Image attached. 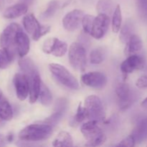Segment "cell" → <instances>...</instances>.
<instances>
[{
    "instance_id": "obj_36",
    "label": "cell",
    "mask_w": 147,
    "mask_h": 147,
    "mask_svg": "<svg viewBox=\"0 0 147 147\" xmlns=\"http://www.w3.org/2000/svg\"><path fill=\"white\" fill-rule=\"evenodd\" d=\"M7 143H8L7 136H4V135L0 134V146H5Z\"/></svg>"
},
{
    "instance_id": "obj_1",
    "label": "cell",
    "mask_w": 147,
    "mask_h": 147,
    "mask_svg": "<svg viewBox=\"0 0 147 147\" xmlns=\"http://www.w3.org/2000/svg\"><path fill=\"white\" fill-rule=\"evenodd\" d=\"M53 126L46 123H34L26 126L19 133V138L24 142H40L49 139L53 134Z\"/></svg>"
},
{
    "instance_id": "obj_28",
    "label": "cell",
    "mask_w": 147,
    "mask_h": 147,
    "mask_svg": "<svg viewBox=\"0 0 147 147\" xmlns=\"http://www.w3.org/2000/svg\"><path fill=\"white\" fill-rule=\"evenodd\" d=\"M39 98H40V102L44 106H49L53 101V96H52L51 92L43 82H42Z\"/></svg>"
},
{
    "instance_id": "obj_19",
    "label": "cell",
    "mask_w": 147,
    "mask_h": 147,
    "mask_svg": "<svg viewBox=\"0 0 147 147\" xmlns=\"http://www.w3.org/2000/svg\"><path fill=\"white\" fill-rule=\"evenodd\" d=\"M136 143H141L147 138V118L142 119L136 125L132 131Z\"/></svg>"
},
{
    "instance_id": "obj_31",
    "label": "cell",
    "mask_w": 147,
    "mask_h": 147,
    "mask_svg": "<svg viewBox=\"0 0 147 147\" xmlns=\"http://www.w3.org/2000/svg\"><path fill=\"white\" fill-rule=\"evenodd\" d=\"M64 112L60 111H56L55 110L54 113L52 115H50L49 117L46 118L44 120V123H47V124H50L51 126H55L59 123L60 120H61L62 117L64 115Z\"/></svg>"
},
{
    "instance_id": "obj_25",
    "label": "cell",
    "mask_w": 147,
    "mask_h": 147,
    "mask_svg": "<svg viewBox=\"0 0 147 147\" xmlns=\"http://www.w3.org/2000/svg\"><path fill=\"white\" fill-rule=\"evenodd\" d=\"M122 24V13L121 7L118 4L116 7L114 11H113V17H112L111 25L112 30L114 33H117L120 31Z\"/></svg>"
},
{
    "instance_id": "obj_22",
    "label": "cell",
    "mask_w": 147,
    "mask_h": 147,
    "mask_svg": "<svg viewBox=\"0 0 147 147\" xmlns=\"http://www.w3.org/2000/svg\"><path fill=\"white\" fill-rule=\"evenodd\" d=\"M115 9L114 2L112 0H99L96 4V11L98 14L110 16L113 14Z\"/></svg>"
},
{
    "instance_id": "obj_6",
    "label": "cell",
    "mask_w": 147,
    "mask_h": 147,
    "mask_svg": "<svg viewBox=\"0 0 147 147\" xmlns=\"http://www.w3.org/2000/svg\"><path fill=\"white\" fill-rule=\"evenodd\" d=\"M70 63L73 68L83 72L86 66V52L84 46L80 42H73L70 46L68 51Z\"/></svg>"
},
{
    "instance_id": "obj_32",
    "label": "cell",
    "mask_w": 147,
    "mask_h": 147,
    "mask_svg": "<svg viewBox=\"0 0 147 147\" xmlns=\"http://www.w3.org/2000/svg\"><path fill=\"white\" fill-rule=\"evenodd\" d=\"M86 119H87L86 109H85L84 106H83V105H82V103H80L78 105V107L76 114L75 115L74 118H73V121H74L75 123H80Z\"/></svg>"
},
{
    "instance_id": "obj_26",
    "label": "cell",
    "mask_w": 147,
    "mask_h": 147,
    "mask_svg": "<svg viewBox=\"0 0 147 147\" xmlns=\"http://www.w3.org/2000/svg\"><path fill=\"white\" fill-rule=\"evenodd\" d=\"M133 31V24H131V22L127 21L123 24V27H121L120 34H119V39H120L121 42L126 44L130 37L134 34Z\"/></svg>"
},
{
    "instance_id": "obj_24",
    "label": "cell",
    "mask_w": 147,
    "mask_h": 147,
    "mask_svg": "<svg viewBox=\"0 0 147 147\" xmlns=\"http://www.w3.org/2000/svg\"><path fill=\"white\" fill-rule=\"evenodd\" d=\"M13 59L12 51L5 47L0 49V69H6L11 64Z\"/></svg>"
},
{
    "instance_id": "obj_29",
    "label": "cell",
    "mask_w": 147,
    "mask_h": 147,
    "mask_svg": "<svg viewBox=\"0 0 147 147\" xmlns=\"http://www.w3.org/2000/svg\"><path fill=\"white\" fill-rule=\"evenodd\" d=\"M59 4L57 1H52L49 3L47 9L42 13L41 18L43 20H47L53 17L58 9Z\"/></svg>"
},
{
    "instance_id": "obj_37",
    "label": "cell",
    "mask_w": 147,
    "mask_h": 147,
    "mask_svg": "<svg viewBox=\"0 0 147 147\" xmlns=\"http://www.w3.org/2000/svg\"><path fill=\"white\" fill-rule=\"evenodd\" d=\"M141 106H142V107L143 108V109H146L147 110V97L143 100V101L142 102V103H141Z\"/></svg>"
},
{
    "instance_id": "obj_10",
    "label": "cell",
    "mask_w": 147,
    "mask_h": 147,
    "mask_svg": "<svg viewBox=\"0 0 147 147\" xmlns=\"http://www.w3.org/2000/svg\"><path fill=\"white\" fill-rule=\"evenodd\" d=\"M109 16L105 14H98L97 17H95L90 35L96 40L103 38L109 30Z\"/></svg>"
},
{
    "instance_id": "obj_13",
    "label": "cell",
    "mask_w": 147,
    "mask_h": 147,
    "mask_svg": "<svg viewBox=\"0 0 147 147\" xmlns=\"http://www.w3.org/2000/svg\"><path fill=\"white\" fill-rule=\"evenodd\" d=\"M84 15V12L82 10H72L63 19V27L68 32L75 31L80 27Z\"/></svg>"
},
{
    "instance_id": "obj_20",
    "label": "cell",
    "mask_w": 147,
    "mask_h": 147,
    "mask_svg": "<svg viewBox=\"0 0 147 147\" xmlns=\"http://www.w3.org/2000/svg\"><path fill=\"white\" fill-rule=\"evenodd\" d=\"M19 65L23 73L25 74L28 78L39 73L37 67L32 60L27 57H22V59L19 60Z\"/></svg>"
},
{
    "instance_id": "obj_35",
    "label": "cell",
    "mask_w": 147,
    "mask_h": 147,
    "mask_svg": "<svg viewBox=\"0 0 147 147\" xmlns=\"http://www.w3.org/2000/svg\"><path fill=\"white\" fill-rule=\"evenodd\" d=\"M137 5L141 13L147 15V0H137Z\"/></svg>"
},
{
    "instance_id": "obj_34",
    "label": "cell",
    "mask_w": 147,
    "mask_h": 147,
    "mask_svg": "<svg viewBox=\"0 0 147 147\" xmlns=\"http://www.w3.org/2000/svg\"><path fill=\"white\" fill-rule=\"evenodd\" d=\"M136 86L139 88H147V75L140 76L136 80Z\"/></svg>"
},
{
    "instance_id": "obj_23",
    "label": "cell",
    "mask_w": 147,
    "mask_h": 147,
    "mask_svg": "<svg viewBox=\"0 0 147 147\" xmlns=\"http://www.w3.org/2000/svg\"><path fill=\"white\" fill-rule=\"evenodd\" d=\"M0 117L4 121H9L13 117V111L11 105L5 98L0 100Z\"/></svg>"
},
{
    "instance_id": "obj_18",
    "label": "cell",
    "mask_w": 147,
    "mask_h": 147,
    "mask_svg": "<svg viewBox=\"0 0 147 147\" xmlns=\"http://www.w3.org/2000/svg\"><path fill=\"white\" fill-rule=\"evenodd\" d=\"M126 47L124 50V53L126 55L129 56L132 55H136L143 48V42L141 37L137 34H134L129 41L126 43Z\"/></svg>"
},
{
    "instance_id": "obj_27",
    "label": "cell",
    "mask_w": 147,
    "mask_h": 147,
    "mask_svg": "<svg viewBox=\"0 0 147 147\" xmlns=\"http://www.w3.org/2000/svg\"><path fill=\"white\" fill-rule=\"evenodd\" d=\"M106 56V50L102 47H98L92 50L90 53V62L94 65L103 63Z\"/></svg>"
},
{
    "instance_id": "obj_38",
    "label": "cell",
    "mask_w": 147,
    "mask_h": 147,
    "mask_svg": "<svg viewBox=\"0 0 147 147\" xmlns=\"http://www.w3.org/2000/svg\"><path fill=\"white\" fill-rule=\"evenodd\" d=\"M4 121L3 120V119H1V117H0V128L3 126V124H4Z\"/></svg>"
},
{
    "instance_id": "obj_2",
    "label": "cell",
    "mask_w": 147,
    "mask_h": 147,
    "mask_svg": "<svg viewBox=\"0 0 147 147\" xmlns=\"http://www.w3.org/2000/svg\"><path fill=\"white\" fill-rule=\"evenodd\" d=\"M98 123L97 121L89 120V121L83 123L80 127V131L87 140L86 146H101L106 141V136L103 132Z\"/></svg>"
},
{
    "instance_id": "obj_15",
    "label": "cell",
    "mask_w": 147,
    "mask_h": 147,
    "mask_svg": "<svg viewBox=\"0 0 147 147\" xmlns=\"http://www.w3.org/2000/svg\"><path fill=\"white\" fill-rule=\"evenodd\" d=\"M30 41L27 34L20 30L17 33L15 38V49L21 57H24L30 51Z\"/></svg>"
},
{
    "instance_id": "obj_11",
    "label": "cell",
    "mask_w": 147,
    "mask_h": 147,
    "mask_svg": "<svg viewBox=\"0 0 147 147\" xmlns=\"http://www.w3.org/2000/svg\"><path fill=\"white\" fill-rule=\"evenodd\" d=\"M16 95L19 100H24L30 95V80L24 73H17L14 77Z\"/></svg>"
},
{
    "instance_id": "obj_7",
    "label": "cell",
    "mask_w": 147,
    "mask_h": 147,
    "mask_svg": "<svg viewBox=\"0 0 147 147\" xmlns=\"http://www.w3.org/2000/svg\"><path fill=\"white\" fill-rule=\"evenodd\" d=\"M22 30V27L17 23L13 22L9 24L0 35V47L13 51V47H15L16 36Z\"/></svg>"
},
{
    "instance_id": "obj_30",
    "label": "cell",
    "mask_w": 147,
    "mask_h": 147,
    "mask_svg": "<svg viewBox=\"0 0 147 147\" xmlns=\"http://www.w3.org/2000/svg\"><path fill=\"white\" fill-rule=\"evenodd\" d=\"M94 16L90 14H85L82 20V26H83V31L86 34H88L90 35L92 28H93V22L95 20Z\"/></svg>"
},
{
    "instance_id": "obj_8",
    "label": "cell",
    "mask_w": 147,
    "mask_h": 147,
    "mask_svg": "<svg viewBox=\"0 0 147 147\" xmlns=\"http://www.w3.org/2000/svg\"><path fill=\"white\" fill-rule=\"evenodd\" d=\"M42 51L46 54H51L55 57H63L67 51V45L56 37L48 38L44 42Z\"/></svg>"
},
{
    "instance_id": "obj_21",
    "label": "cell",
    "mask_w": 147,
    "mask_h": 147,
    "mask_svg": "<svg viewBox=\"0 0 147 147\" xmlns=\"http://www.w3.org/2000/svg\"><path fill=\"white\" fill-rule=\"evenodd\" d=\"M53 145L54 146H73V138L68 132L63 131L56 136L53 141Z\"/></svg>"
},
{
    "instance_id": "obj_3",
    "label": "cell",
    "mask_w": 147,
    "mask_h": 147,
    "mask_svg": "<svg viewBox=\"0 0 147 147\" xmlns=\"http://www.w3.org/2000/svg\"><path fill=\"white\" fill-rule=\"evenodd\" d=\"M84 107L87 114V119L98 122L104 121L106 111L103 102L98 96L96 95L88 96L85 100Z\"/></svg>"
},
{
    "instance_id": "obj_9",
    "label": "cell",
    "mask_w": 147,
    "mask_h": 147,
    "mask_svg": "<svg viewBox=\"0 0 147 147\" xmlns=\"http://www.w3.org/2000/svg\"><path fill=\"white\" fill-rule=\"evenodd\" d=\"M116 93L119 100V108L121 110L129 108L134 101V95L127 83H119L116 86Z\"/></svg>"
},
{
    "instance_id": "obj_14",
    "label": "cell",
    "mask_w": 147,
    "mask_h": 147,
    "mask_svg": "<svg viewBox=\"0 0 147 147\" xmlns=\"http://www.w3.org/2000/svg\"><path fill=\"white\" fill-rule=\"evenodd\" d=\"M145 65V60L137 55H129L121 65V70L124 75L133 73L135 70H141Z\"/></svg>"
},
{
    "instance_id": "obj_39",
    "label": "cell",
    "mask_w": 147,
    "mask_h": 147,
    "mask_svg": "<svg viewBox=\"0 0 147 147\" xmlns=\"http://www.w3.org/2000/svg\"><path fill=\"white\" fill-rule=\"evenodd\" d=\"M1 98H2V92H1V90H0V100L1 99Z\"/></svg>"
},
{
    "instance_id": "obj_33",
    "label": "cell",
    "mask_w": 147,
    "mask_h": 147,
    "mask_svg": "<svg viewBox=\"0 0 147 147\" xmlns=\"http://www.w3.org/2000/svg\"><path fill=\"white\" fill-rule=\"evenodd\" d=\"M136 144V142L131 134L128 136L127 137L124 138L121 142H119L116 146H128V147H133Z\"/></svg>"
},
{
    "instance_id": "obj_16",
    "label": "cell",
    "mask_w": 147,
    "mask_h": 147,
    "mask_svg": "<svg viewBox=\"0 0 147 147\" xmlns=\"http://www.w3.org/2000/svg\"><path fill=\"white\" fill-rule=\"evenodd\" d=\"M28 78L30 80V102L34 103L39 98L42 81L40 79L39 73L33 75Z\"/></svg>"
},
{
    "instance_id": "obj_5",
    "label": "cell",
    "mask_w": 147,
    "mask_h": 147,
    "mask_svg": "<svg viewBox=\"0 0 147 147\" xmlns=\"http://www.w3.org/2000/svg\"><path fill=\"white\" fill-rule=\"evenodd\" d=\"M22 22L27 32L31 34L33 40L35 41L40 40L51 30L50 26L41 25L32 14H28L24 16Z\"/></svg>"
},
{
    "instance_id": "obj_12",
    "label": "cell",
    "mask_w": 147,
    "mask_h": 147,
    "mask_svg": "<svg viewBox=\"0 0 147 147\" xmlns=\"http://www.w3.org/2000/svg\"><path fill=\"white\" fill-rule=\"evenodd\" d=\"M81 81L88 87L100 89L107 83V78L100 72H90L82 76Z\"/></svg>"
},
{
    "instance_id": "obj_4",
    "label": "cell",
    "mask_w": 147,
    "mask_h": 147,
    "mask_svg": "<svg viewBox=\"0 0 147 147\" xmlns=\"http://www.w3.org/2000/svg\"><path fill=\"white\" fill-rule=\"evenodd\" d=\"M49 69L53 76L63 86L72 90L79 88L80 86L76 78L65 67L57 63H51L49 65Z\"/></svg>"
},
{
    "instance_id": "obj_17",
    "label": "cell",
    "mask_w": 147,
    "mask_h": 147,
    "mask_svg": "<svg viewBox=\"0 0 147 147\" xmlns=\"http://www.w3.org/2000/svg\"><path fill=\"white\" fill-rule=\"evenodd\" d=\"M27 11H28V7L27 4L23 3L16 4L6 9L3 13V17L9 20L16 19L25 14Z\"/></svg>"
}]
</instances>
